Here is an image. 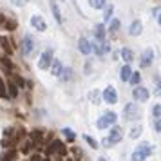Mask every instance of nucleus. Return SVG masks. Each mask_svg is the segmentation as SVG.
<instances>
[{
	"label": "nucleus",
	"instance_id": "f257e3e1",
	"mask_svg": "<svg viewBox=\"0 0 161 161\" xmlns=\"http://www.w3.org/2000/svg\"><path fill=\"white\" fill-rule=\"evenodd\" d=\"M150 154H152L150 143H141V145L134 150V154H132V161H145Z\"/></svg>",
	"mask_w": 161,
	"mask_h": 161
},
{
	"label": "nucleus",
	"instance_id": "f03ea898",
	"mask_svg": "<svg viewBox=\"0 0 161 161\" xmlns=\"http://www.w3.org/2000/svg\"><path fill=\"white\" fill-rule=\"evenodd\" d=\"M123 114H125V119H129V121H134V119H139L141 116V110H139V105L136 102H130L125 105L123 109Z\"/></svg>",
	"mask_w": 161,
	"mask_h": 161
},
{
	"label": "nucleus",
	"instance_id": "7ed1b4c3",
	"mask_svg": "<svg viewBox=\"0 0 161 161\" xmlns=\"http://www.w3.org/2000/svg\"><path fill=\"white\" fill-rule=\"evenodd\" d=\"M118 121V114L112 112V110H107L100 119H98V129H107L110 125H114Z\"/></svg>",
	"mask_w": 161,
	"mask_h": 161
},
{
	"label": "nucleus",
	"instance_id": "20e7f679",
	"mask_svg": "<svg viewBox=\"0 0 161 161\" xmlns=\"http://www.w3.org/2000/svg\"><path fill=\"white\" fill-rule=\"evenodd\" d=\"M121 139H123V129L118 127V125H114V127L110 129V134H109V138H107V141H109V145H116Z\"/></svg>",
	"mask_w": 161,
	"mask_h": 161
},
{
	"label": "nucleus",
	"instance_id": "39448f33",
	"mask_svg": "<svg viewBox=\"0 0 161 161\" xmlns=\"http://www.w3.org/2000/svg\"><path fill=\"white\" fill-rule=\"evenodd\" d=\"M152 62H154V51L152 49H145V51L141 53V56H139V65L145 69V67H148Z\"/></svg>",
	"mask_w": 161,
	"mask_h": 161
},
{
	"label": "nucleus",
	"instance_id": "423d86ee",
	"mask_svg": "<svg viewBox=\"0 0 161 161\" xmlns=\"http://www.w3.org/2000/svg\"><path fill=\"white\" fill-rule=\"evenodd\" d=\"M51 62H53V51L47 49V51L42 53V56H40V60H38V67H40V69H49Z\"/></svg>",
	"mask_w": 161,
	"mask_h": 161
},
{
	"label": "nucleus",
	"instance_id": "0eeeda50",
	"mask_svg": "<svg viewBox=\"0 0 161 161\" xmlns=\"http://www.w3.org/2000/svg\"><path fill=\"white\" fill-rule=\"evenodd\" d=\"M132 96H134V100H136V102H147V100H148V91H147L145 87L136 85L134 91H132Z\"/></svg>",
	"mask_w": 161,
	"mask_h": 161
},
{
	"label": "nucleus",
	"instance_id": "6e6552de",
	"mask_svg": "<svg viewBox=\"0 0 161 161\" xmlns=\"http://www.w3.org/2000/svg\"><path fill=\"white\" fill-rule=\"evenodd\" d=\"M103 102H107V103H118V92H116V89L114 87H107L105 91H103Z\"/></svg>",
	"mask_w": 161,
	"mask_h": 161
},
{
	"label": "nucleus",
	"instance_id": "1a4fd4ad",
	"mask_svg": "<svg viewBox=\"0 0 161 161\" xmlns=\"http://www.w3.org/2000/svg\"><path fill=\"white\" fill-rule=\"evenodd\" d=\"M31 25H33L36 31H40V33H44V31L47 29V24H45V20L40 15H35L33 18H31Z\"/></svg>",
	"mask_w": 161,
	"mask_h": 161
},
{
	"label": "nucleus",
	"instance_id": "9d476101",
	"mask_svg": "<svg viewBox=\"0 0 161 161\" xmlns=\"http://www.w3.org/2000/svg\"><path fill=\"white\" fill-rule=\"evenodd\" d=\"M33 47H35V42H33L31 35H25L24 40H22V53L24 54H29V53L33 51Z\"/></svg>",
	"mask_w": 161,
	"mask_h": 161
},
{
	"label": "nucleus",
	"instance_id": "9b49d317",
	"mask_svg": "<svg viewBox=\"0 0 161 161\" xmlns=\"http://www.w3.org/2000/svg\"><path fill=\"white\" fill-rule=\"evenodd\" d=\"M78 49H80L83 54H91V53H92V44L89 42L87 38H80V42H78Z\"/></svg>",
	"mask_w": 161,
	"mask_h": 161
},
{
	"label": "nucleus",
	"instance_id": "f8f14e48",
	"mask_svg": "<svg viewBox=\"0 0 161 161\" xmlns=\"http://www.w3.org/2000/svg\"><path fill=\"white\" fill-rule=\"evenodd\" d=\"M141 31H143V24L139 20H134L130 24V27H129V35L130 36H138V35H141Z\"/></svg>",
	"mask_w": 161,
	"mask_h": 161
},
{
	"label": "nucleus",
	"instance_id": "ddd939ff",
	"mask_svg": "<svg viewBox=\"0 0 161 161\" xmlns=\"http://www.w3.org/2000/svg\"><path fill=\"white\" fill-rule=\"evenodd\" d=\"M49 69H51V74H53V76H60L62 69H64V65H62V62H60V60H53L51 65H49Z\"/></svg>",
	"mask_w": 161,
	"mask_h": 161
},
{
	"label": "nucleus",
	"instance_id": "4468645a",
	"mask_svg": "<svg viewBox=\"0 0 161 161\" xmlns=\"http://www.w3.org/2000/svg\"><path fill=\"white\" fill-rule=\"evenodd\" d=\"M105 35H107L105 25H103V24H96V27H94V36L98 38L100 42H103V40H105Z\"/></svg>",
	"mask_w": 161,
	"mask_h": 161
},
{
	"label": "nucleus",
	"instance_id": "2eb2a0df",
	"mask_svg": "<svg viewBox=\"0 0 161 161\" xmlns=\"http://www.w3.org/2000/svg\"><path fill=\"white\" fill-rule=\"evenodd\" d=\"M51 11H53V15H54V18H56V22L64 24V18H62V13H60V8H58V4H56V0H51Z\"/></svg>",
	"mask_w": 161,
	"mask_h": 161
},
{
	"label": "nucleus",
	"instance_id": "dca6fc26",
	"mask_svg": "<svg viewBox=\"0 0 161 161\" xmlns=\"http://www.w3.org/2000/svg\"><path fill=\"white\" fill-rule=\"evenodd\" d=\"M130 74H132V69L129 64H125L123 67H121V71H119V78L123 81H129V78H130Z\"/></svg>",
	"mask_w": 161,
	"mask_h": 161
},
{
	"label": "nucleus",
	"instance_id": "f3484780",
	"mask_svg": "<svg viewBox=\"0 0 161 161\" xmlns=\"http://www.w3.org/2000/svg\"><path fill=\"white\" fill-rule=\"evenodd\" d=\"M121 60H123L125 64H130L132 60H134V53H132L129 47H123V49H121Z\"/></svg>",
	"mask_w": 161,
	"mask_h": 161
},
{
	"label": "nucleus",
	"instance_id": "a211bd4d",
	"mask_svg": "<svg viewBox=\"0 0 161 161\" xmlns=\"http://www.w3.org/2000/svg\"><path fill=\"white\" fill-rule=\"evenodd\" d=\"M141 132H143V127H141V125H136V127H132V129H130L129 136H130L132 139H138L139 136H141Z\"/></svg>",
	"mask_w": 161,
	"mask_h": 161
},
{
	"label": "nucleus",
	"instance_id": "6ab92c4d",
	"mask_svg": "<svg viewBox=\"0 0 161 161\" xmlns=\"http://www.w3.org/2000/svg\"><path fill=\"white\" fill-rule=\"evenodd\" d=\"M89 4H91L94 9H102V8L107 6V0H89Z\"/></svg>",
	"mask_w": 161,
	"mask_h": 161
},
{
	"label": "nucleus",
	"instance_id": "aec40b11",
	"mask_svg": "<svg viewBox=\"0 0 161 161\" xmlns=\"http://www.w3.org/2000/svg\"><path fill=\"white\" fill-rule=\"evenodd\" d=\"M129 81H130L134 87H136V85H139V81H141V74H139V73H132L130 78H129Z\"/></svg>",
	"mask_w": 161,
	"mask_h": 161
},
{
	"label": "nucleus",
	"instance_id": "412c9836",
	"mask_svg": "<svg viewBox=\"0 0 161 161\" xmlns=\"http://www.w3.org/2000/svg\"><path fill=\"white\" fill-rule=\"evenodd\" d=\"M0 45H2V49H4L6 53L11 54V45H9V42H8V38L6 36H0Z\"/></svg>",
	"mask_w": 161,
	"mask_h": 161
},
{
	"label": "nucleus",
	"instance_id": "4be33fe9",
	"mask_svg": "<svg viewBox=\"0 0 161 161\" xmlns=\"http://www.w3.org/2000/svg\"><path fill=\"white\" fill-rule=\"evenodd\" d=\"M62 132H64V136H65L67 141H74V139H76V136H74V132L71 130V129H67V127H65Z\"/></svg>",
	"mask_w": 161,
	"mask_h": 161
},
{
	"label": "nucleus",
	"instance_id": "5701e85b",
	"mask_svg": "<svg viewBox=\"0 0 161 161\" xmlns=\"http://www.w3.org/2000/svg\"><path fill=\"white\" fill-rule=\"evenodd\" d=\"M89 100L92 103H100V92H98V91H91V92H89Z\"/></svg>",
	"mask_w": 161,
	"mask_h": 161
},
{
	"label": "nucleus",
	"instance_id": "b1692460",
	"mask_svg": "<svg viewBox=\"0 0 161 161\" xmlns=\"http://www.w3.org/2000/svg\"><path fill=\"white\" fill-rule=\"evenodd\" d=\"M71 73H73V71H71V69H69V67H64V69H62V73H60V78H62V80H71Z\"/></svg>",
	"mask_w": 161,
	"mask_h": 161
},
{
	"label": "nucleus",
	"instance_id": "393cba45",
	"mask_svg": "<svg viewBox=\"0 0 161 161\" xmlns=\"http://www.w3.org/2000/svg\"><path fill=\"white\" fill-rule=\"evenodd\" d=\"M112 11H114V8H112V6H105V15H103L105 22H109V20H110V16H112Z\"/></svg>",
	"mask_w": 161,
	"mask_h": 161
},
{
	"label": "nucleus",
	"instance_id": "a878e982",
	"mask_svg": "<svg viewBox=\"0 0 161 161\" xmlns=\"http://www.w3.org/2000/svg\"><path fill=\"white\" fill-rule=\"evenodd\" d=\"M118 29H119V20H116V18H114V20H110L109 31H110V33H116Z\"/></svg>",
	"mask_w": 161,
	"mask_h": 161
},
{
	"label": "nucleus",
	"instance_id": "bb28decb",
	"mask_svg": "<svg viewBox=\"0 0 161 161\" xmlns=\"http://www.w3.org/2000/svg\"><path fill=\"white\" fill-rule=\"evenodd\" d=\"M152 114H154V119H159V116H161V105H159V103H158V105H154Z\"/></svg>",
	"mask_w": 161,
	"mask_h": 161
},
{
	"label": "nucleus",
	"instance_id": "cd10ccee",
	"mask_svg": "<svg viewBox=\"0 0 161 161\" xmlns=\"http://www.w3.org/2000/svg\"><path fill=\"white\" fill-rule=\"evenodd\" d=\"M8 89H9V94L13 96V98L18 94V91H16V85H15V83H11V81H9V83H8Z\"/></svg>",
	"mask_w": 161,
	"mask_h": 161
},
{
	"label": "nucleus",
	"instance_id": "c85d7f7f",
	"mask_svg": "<svg viewBox=\"0 0 161 161\" xmlns=\"http://www.w3.org/2000/svg\"><path fill=\"white\" fill-rule=\"evenodd\" d=\"M83 139H85V141H87L92 148H98V141H96V139H92L91 136H83Z\"/></svg>",
	"mask_w": 161,
	"mask_h": 161
},
{
	"label": "nucleus",
	"instance_id": "c756f323",
	"mask_svg": "<svg viewBox=\"0 0 161 161\" xmlns=\"http://www.w3.org/2000/svg\"><path fill=\"white\" fill-rule=\"evenodd\" d=\"M6 24V27H8L9 31H15V27H16V22L15 20H8V22H4Z\"/></svg>",
	"mask_w": 161,
	"mask_h": 161
},
{
	"label": "nucleus",
	"instance_id": "7c9ffc66",
	"mask_svg": "<svg viewBox=\"0 0 161 161\" xmlns=\"http://www.w3.org/2000/svg\"><path fill=\"white\" fill-rule=\"evenodd\" d=\"M0 96H2V98H6V83H4V81H2V78H0Z\"/></svg>",
	"mask_w": 161,
	"mask_h": 161
},
{
	"label": "nucleus",
	"instance_id": "2f4dec72",
	"mask_svg": "<svg viewBox=\"0 0 161 161\" xmlns=\"http://www.w3.org/2000/svg\"><path fill=\"white\" fill-rule=\"evenodd\" d=\"M31 161H49V159H47V158H42L40 154H35V156L31 158Z\"/></svg>",
	"mask_w": 161,
	"mask_h": 161
},
{
	"label": "nucleus",
	"instance_id": "473e14b6",
	"mask_svg": "<svg viewBox=\"0 0 161 161\" xmlns=\"http://www.w3.org/2000/svg\"><path fill=\"white\" fill-rule=\"evenodd\" d=\"M4 67H6L8 71H11V67H13V65H11V60H9V58H4Z\"/></svg>",
	"mask_w": 161,
	"mask_h": 161
},
{
	"label": "nucleus",
	"instance_id": "72a5a7b5",
	"mask_svg": "<svg viewBox=\"0 0 161 161\" xmlns=\"http://www.w3.org/2000/svg\"><path fill=\"white\" fill-rule=\"evenodd\" d=\"M154 130H156V132H159V130H161V123H159V119H154Z\"/></svg>",
	"mask_w": 161,
	"mask_h": 161
},
{
	"label": "nucleus",
	"instance_id": "f704fd0d",
	"mask_svg": "<svg viewBox=\"0 0 161 161\" xmlns=\"http://www.w3.org/2000/svg\"><path fill=\"white\" fill-rule=\"evenodd\" d=\"M40 138H42V132H40V130L33 132V139H40Z\"/></svg>",
	"mask_w": 161,
	"mask_h": 161
},
{
	"label": "nucleus",
	"instance_id": "c9c22d12",
	"mask_svg": "<svg viewBox=\"0 0 161 161\" xmlns=\"http://www.w3.org/2000/svg\"><path fill=\"white\" fill-rule=\"evenodd\" d=\"M16 83H18L20 87H24V80H22V78H20V76H16Z\"/></svg>",
	"mask_w": 161,
	"mask_h": 161
},
{
	"label": "nucleus",
	"instance_id": "e433bc0d",
	"mask_svg": "<svg viewBox=\"0 0 161 161\" xmlns=\"http://www.w3.org/2000/svg\"><path fill=\"white\" fill-rule=\"evenodd\" d=\"M6 20H4V15H0V24H4Z\"/></svg>",
	"mask_w": 161,
	"mask_h": 161
},
{
	"label": "nucleus",
	"instance_id": "4c0bfd02",
	"mask_svg": "<svg viewBox=\"0 0 161 161\" xmlns=\"http://www.w3.org/2000/svg\"><path fill=\"white\" fill-rule=\"evenodd\" d=\"M98 161H107V159H105V158H100V159H98Z\"/></svg>",
	"mask_w": 161,
	"mask_h": 161
}]
</instances>
